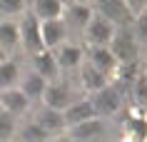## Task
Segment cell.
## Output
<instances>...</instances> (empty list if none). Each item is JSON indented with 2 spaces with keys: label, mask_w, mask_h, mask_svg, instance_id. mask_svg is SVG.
<instances>
[{
  "label": "cell",
  "mask_w": 147,
  "mask_h": 142,
  "mask_svg": "<svg viewBox=\"0 0 147 142\" xmlns=\"http://www.w3.org/2000/svg\"><path fill=\"white\" fill-rule=\"evenodd\" d=\"M115 35H117V23L97 10L92 13V17L87 20L85 30H82V38L90 47H110Z\"/></svg>",
  "instance_id": "6da1fadb"
},
{
  "label": "cell",
  "mask_w": 147,
  "mask_h": 142,
  "mask_svg": "<svg viewBox=\"0 0 147 142\" xmlns=\"http://www.w3.org/2000/svg\"><path fill=\"white\" fill-rule=\"evenodd\" d=\"M90 100H92V105H95V112L102 115V117H112V115H117L120 107H122V95H120V90H117L115 85H102L100 90L92 92Z\"/></svg>",
  "instance_id": "7a4b0ae2"
},
{
  "label": "cell",
  "mask_w": 147,
  "mask_h": 142,
  "mask_svg": "<svg viewBox=\"0 0 147 142\" xmlns=\"http://www.w3.org/2000/svg\"><path fill=\"white\" fill-rule=\"evenodd\" d=\"M32 105L35 102H32L18 85L8 87V90H0V110L10 112V115H15V117H23L25 112H30Z\"/></svg>",
  "instance_id": "3957f363"
},
{
  "label": "cell",
  "mask_w": 147,
  "mask_h": 142,
  "mask_svg": "<svg viewBox=\"0 0 147 142\" xmlns=\"http://www.w3.org/2000/svg\"><path fill=\"white\" fill-rule=\"evenodd\" d=\"M40 38L45 50H57V47L67 40V25L60 17H50V20H40Z\"/></svg>",
  "instance_id": "277c9868"
},
{
  "label": "cell",
  "mask_w": 147,
  "mask_h": 142,
  "mask_svg": "<svg viewBox=\"0 0 147 142\" xmlns=\"http://www.w3.org/2000/svg\"><path fill=\"white\" fill-rule=\"evenodd\" d=\"M75 100H78V90H72V85L70 82H62V80H53L47 85V90H45V97H42L45 105L57 107V110H65Z\"/></svg>",
  "instance_id": "5b68a950"
},
{
  "label": "cell",
  "mask_w": 147,
  "mask_h": 142,
  "mask_svg": "<svg viewBox=\"0 0 147 142\" xmlns=\"http://www.w3.org/2000/svg\"><path fill=\"white\" fill-rule=\"evenodd\" d=\"M47 85H50V80L42 77V75H40L38 70H32V67L25 72V75L20 72V82H18V87H20V90H23V92L30 97L32 102H42Z\"/></svg>",
  "instance_id": "8992f818"
},
{
  "label": "cell",
  "mask_w": 147,
  "mask_h": 142,
  "mask_svg": "<svg viewBox=\"0 0 147 142\" xmlns=\"http://www.w3.org/2000/svg\"><path fill=\"white\" fill-rule=\"evenodd\" d=\"M20 47V25L15 20H0V52L13 55Z\"/></svg>",
  "instance_id": "52a82bcc"
},
{
  "label": "cell",
  "mask_w": 147,
  "mask_h": 142,
  "mask_svg": "<svg viewBox=\"0 0 147 142\" xmlns=\"http://www.w3.org/2000/svg\"><path fill=\"white\" fill-rule=\"evenodd\" d=\"M32 15L38 20H50V17H60L65 10V0H32L28 5Z\"/></svg>",
  "instance_id": "ba28073f"
},
{
  "label": "cell",
  "mask_w": 147,
  "mask_h": 142,
  "mask_svg": "<svg viewBox=\"0 0 147 142\" xmlns=\"http://www.w3.org/2000/svg\"><path fill=\"white\" fill-rule=\"evenodd\" d=\"M20 82V67L13 60H0V90L15 87Z\"/></svg>",
  "instance_id": "9c48e42d"
},
{
  "label": "cell",
  "mask_w": 147,
  "mask_h": 142,
  "mask_svg": "<svg viewBox=\"0 0 147 142\" xmlns=\"http://www.w3.org/2000/svg\"><path fill=\"white\" fill-rule=\"evenodd\" d=\"M28 0H0V17L3 20H15L28 13Z\"/></svg>",
  "instance_id": "30bf717a"
},
{
  "label": "cell",
  "mask_w": 147,
  "mask_h": 142,
  "mask_svg": "<svg viewBox=\"0 0 147 142\" xmlns=\"http://www.w3.org/2000/svg\"><path fill=\"white\" fill-rule=\"evenodd\" d=\"M18 122H20V117L10 115V112H5V110H0V140L15 137V132H18Z\"/></svg>",
  "instance_id": "8fae6325"
},
{
  "label": "cell",
  "mask_w": 147,
  "mask_h": 142,
  "mask_svg": "<svg viewBox=\"0 0 147 142\" xmlns=\"http://www.w3.org/2000/svg\"><path fill=\"white\" fill-rule=\"evenodd\" d=\"M125 5H127V10L132 15H140V13L147 10V0H125Z\"/></svg>",
  "instance_id": "7c38bea8"
}]
</instances>
